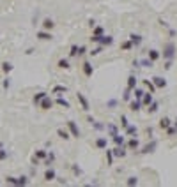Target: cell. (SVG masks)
Returning <instances> with one entry per match:
<instances>
[{
    "mask_svg": "<svg viewBox=\"0 0 177 187\" xmlns=\"http://www.w3.org/2000/svg\"><path fill=\"white\" fill-rule=\"evenodd\" d=\"M57 104H60V106H64V108H69V103H67V101H64L62 97L57 99Z\"/></svg>",
    "mask_w": 177,
    "mask_h": 187,
    "instance_id": "ba28073f",
    "label": "cell"
},
{
    "mask_svg": "<svg viewBox=\"0 0 177 187\" xmlns=\"http://www.w3.org/2000/svg\"><path fill=\"white\" fill-rule=\"evenodd\" d=\"M36 157H37V159H43V157H46V152H44V150H39V152L36 154Z\"/></svg>",
    "mask_w": 177,
    "mask_h": 187,
    "instance_id": "9a60e30c",
    "label": "cell"
},
{
    "mask_svg": "<svg viewBox=\"0 0 177 187\" xmlns=\"http://www.w3.org/2000/svg\"><path fill=\"white\" fill-rule=\"evenodd\" d=\"M156 80V85L158 87H165V80H161V78H154Z\"/></svg>",
    "mask_w": 177,
    "mask_h": 187,
    "instance_id": "5bb4252c",
    "label": "cell"
},
{
    "mask_svg": "<svg viewBox=\"0 0 177 187\" xmlns=\"http://www.w3.org/2000/svg\"><path fill=\"white\" fill-rule=\"evenodd\" d=\"M85 73H87V74L92 73V71H91V65H89V64H85Z\"/></svg>",
    "mask_w": 177,
    "mask_h": 187,
    "instance_id": "ffe728a7",
    "label": "cell"
},
{
    "mask_svg": "<svg viewBox=\"0 0 177 187\" xmlns=\"http://www.w3.org/2000/svg\"><path fill=\"white\" fill-rule=\"evenodd\" d=\"M9 85H11V81H9V78L4 81V88H9Z\"/></svg>",
    "mask_w": 177,
    "mask_h": 187,
    "instance_id": "44dd1931",
    "label": "cell"
},
{
    "mask_svg": "<svg viewBox=\"0 0 177 187\" xmlns=\"http://www.w3.org/2000/svg\"><path fill=\"white\" fill-rule=\"evenodd\" d=\"M58 67L67 69V67H69V62H67V60H60V62H58Z\"/></svg>",
    "mask_w": 177,
    "mask_h": 187,
    "instance_id": "7c38bea8",
    "label": "cell"
},
{
    "mask_svg": "<svg viewBox=\"0 0 177 187\" xmlns=\"http://www.w3.org/2000/svg\"><path fill=\"white\" fill-rule=\"evenodd\" d=\"M37 37H39L41 41H50V39H51V34H48V32H39Z\"/></svg>",
    "mask_w": 177,
    "mask_h": 187,
    "instance_id": "3957f363",
    "label": "cell"
},
{
    "mask_svg": "<svg viewBox=\"0 0 177 187\" xmlns=\"http://www.w3.org/2000/svg\"><path fill=\"white\" fill-rule=\"evenodd\" d=\"M78 99H80V103H82V106H83V109L87 111V109H89V104H87V99H85V97H83V95H82L80 92H78Z\"/></svg>",
    "mask_w": 177,
    "mask_h": 187,
    "instance_id": "5b68a950",
    "label": "cell"
},
{
    "mask_svg": "<svg viewBox=\"0 0 177 187\" xmlns=\"http://www.w3.org/2000/svg\"><path fill=\"white\" fill-rule=\"evenodd\" d=\"M159 125L167 129V127H168V118H163V120H161V124H159Z\"/></svg>",
    "mask_w": 177,
    "mask_h": 187,
    "instance_id": "e0dca14e",
    "label": "cell"
},
{
    "mask_svg": "<svg viewBox=\"0 0 177 187\" xmlns=\"http://www.w3.org/2000/svg\"><path fill=\"white\" fill-rule=\"evenodd\" d=\"M151 58H152V60L158 58V51H151Z\"/></svg>",
    "mask_w": 177,
    "mask_h": 187,
    "instance_id": "d6986e66",
    "label": "cell"
},
{
    "mask_svg": "<svg viewBox=\"0 0 177 187\" xmlns=\"http://www.w3.org/2000/svg\"><path fill=\"white\" fill-rule=\"evenodd\" d=\"M53 92H66V87H55Z\"/></svg>",
    "mask_w": 177,
    "mask_h": 187,
    "instance_id": "ac0fdd59",
    "label": "cell"
},
{
    "mask_svg": "<svg viewBox=\"0 0 177 187\" xmlns=\"http://www.w3.org/2000/svg\"><path fill=\"white\" fill-rule=\"evenodd\" d=\"M7 157V150H4V148H0V161H4Z\"/></svg>",
    "mask_w": 177,
    "mask_h": 187,
    "instance_id": "4fadbf2b",
    "label": "cell"
},
{
    "mask_svg": "<svg viewBox=\"0 0 177 187\" xmlns=\"http://www.w3.org/2000/svg\"><path fill=\"white\" fill-rule=\"evenodd\" d=\"M44 97H46V92H39V94L34 97V103H36V104H37V103H41V101H43Z\"/></svg>",
    "mask_w": 177,
    "mask_h": 187,
    "instance_id": "8992f818",
    "label": "cell"
},
{
    "mask_svg": "<svg viewBox=\"0 0 177 187\" xmlns=\"http://www.w3.org/2000/svg\"><path fill=\"white\" fill-rule=\"evenodd\" d=\"M51 104H53V103H51V101H50L48 97H44V99L41 101V108H43V109H50V108H51Z\"/></svg>",
    "mask_w": 177,
    "mask_h": 187,
    "instance_id": "7a4b0ae2",
    "label": "cell"
},
{
    "mask_svg": "<svg viewBox=\"0 0 177 187\" xmlns=\"http://www.w3.org/2000/svg\"><path fill=\"white\" fill-rule=\"evenodd\" d=\"M27 182H28V180H27V177H20V178H18V185H25Z\"/></svg>",
    "mask_w": 177,
    "mask_h": 187,
    "instance_id": "2e32d148",
    "label": "cell"
},
{
    "mask_svg": "<svg viewBox=\"0 0 177 187\" xmlns=\"http://www.w3.org/2000/svg\"><path fill=\"white\" fill-rule=\"evenodd\" d=\"M2 71H4L5 74H9L11 71H12V64H9V62H4V64H2Z\"/></svg>",
    "mask_w": 177,
    "mask_h": 187,
    "instance_id": "277c9868",
    "label": "cell"
},
{
    "mask_svg": "<svg viewBox=\"0 0 177 187\" xmlns=\"http://www.w3.org/2000/svg\"><path fill=\"white\" fill-rule=\"evenodd\" d=\"M5 182L7 184H12V185H18V178H14V177H7Z\"/></svg>",
    "mask_w": 177,
    "mask_h": 187,
    "instance_id": "9c48e42d",
    "label": "cell"
},
{
    "mask_svg": "<svg viewBox=\"0 0 177 187\" xmlns=\"http://www.w3.org/2000/svg\"><path fill=\"white\" fill-rule=\"evenodd\" d=\"M57 133H58V136H60V138H64V139H67V138H69V134H67V133L64 131V129H58Z\"/></svg>",
    "mask_w": 177,
    "mask_h": 187,
    "instance_id": "30bf717a",
    "label": "cell"
},
{
    "mask_svg": "<svg viewBox=\"0 0 177 187\" xmlns=\"http://www.w3.org/2000/svg\"><path fill=\"white\" fill-rule=\"evenodd\" d=\"M0 148H4V143L2 141H0Z\"/></svg>",
    "mask_w": 177,
    "mask_h": 187,
    "instance_id": "7402d4cb",
    "label": "cell"
},
{
    "mask_svg": "<svg viewBox=\"0 0 177 187\" xmlns=\"http://www.w3.org/2000/svg\"><path fill=\"white\" fill-rule=\"evenodd\" d=\"M67 125H69V129H71V133H73V136H75V138H78V136H80V131H78V127H76V124H75V122H67Z\"/></svg>",
    "mask_w": 177,
    "mask_h": 187,
    "instance_id": "6da1fadb",
    "label": "cell"
},
{
    "mask_svg": "<svg viewBox=\"0 0 177 187\" xmlns=\"http://www.w3.org/2000/svg\"><path fill=\"white\" fill-rule=\"evenodd\" d=\"M44 178H46V180H53L55 178V171L53 169H48L46 173H44Z\"/></svg>",
    "mask_w": 177,
    "mask_h": 187,
    "instance_id": "52a82bcc",
    "label": "cell"
},
{
    "mask_svg": "<svg viewBox=\"0 0 177 187\" xmlns=\"http://www.w3.org/2000/svg\"><path fill=\"white\" fill-rule=\"evenodd\" d=\"M43 27H44V28H51V27H53V21H51V20H44Z\"/></svg>",
    "mask_w": 177,
    "mask_h": 187,
    "instance_id": "8fae6325",
    "label": "cell"
}]
</instances>
